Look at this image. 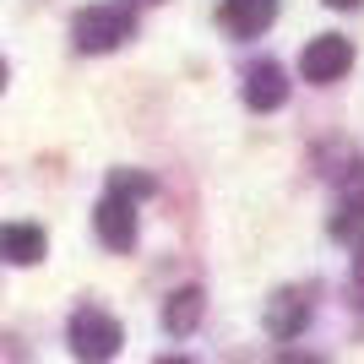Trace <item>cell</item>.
<instances>
[{
    "label": "cell",
    "mask_w": 364,
    "mask_h": 364,
    "mask_svg": "<svg viewBox=\"0 0 364 364\" xmlns=\"http://www.w3.org/2000/svg\"><path fill=\"white\" fill-rule=\"evenodd\" d=\"M353 304H364V245H359V256H353Z\"/></svg>",
    "instance_id": "cell-13"
},
{
    "label": "cell",
    "mask_w": 364,
    "mask_h": 364,
    "mask_svg": "<svg viewBox=\"0 0 364 364\" xmlns=\"http://www.w3.org/2000/svg\"><path fill=\"white\" fill-rule=\"evenodd\" d=\"M332 234H337V240H359V234H364V201H343V207H337Z\"/></svg>",
    "instance_id": "cell-10"
},
{
    "label": "cell",
    "mask_w": 364,
    "mask_h": 364,
    "mask_svg": "<svg viewBox=\"0 0 364 364\" xmlns=\"http://www.w3.org/2000/svg\"><path fill=\"white\" fill-rule=\"evenodd\" d=\"M109 191L141 201V196H152V180H147V174H136V168H114V174H109Z\"/></svg>",
    "instance_id": "cell-11"
},
{
    "label": "cell",
    "mask_w": 364,
    "mask_h": 364,
    "mask_svg": "<svg viewBox=\"0 0 364 364\" xmlns=\"http://www.w3.org/2000/svg\"><path fill=\"white\" fill-rule=\"evenodd\" d=\"M71 353L76 359H114L120 353V321L114 316H104V310H76L71 316Z\"/></svg>",
    "instance_id": "cell-2"
},
{
    "label": "cell",
    "mask_w": 364,
    "mask_h": 364,
    "mask_svg": "<svg viewBox=\"0 0 364 364\" xmlns=\"http://www.w3.org/2000/svg\"><path fill=\"white\" fill-rule=\"evenodd\" d=\"M49 240L44 228L33 223H0V261H11V267H33V261H44Z\"/></svg>",
    "instance_id": "cell-8"
},
{
    "label": "cell",
    "mask_w": 364,
    "mask_h": 364,
    "mask_svg": "<svg viewBox=\"0 0 364 364\" xmlns=\"http://www.w3.org/2000/svg\"><path fill=\"white\" fill-rule=\"evenodd\" d=\"M326 6H332V11H353V6H359V0H326Z\"/></svg>",
    "instance_id": "cell-14"
},
{
    "label": "cell",
    "mask_w": 364,
    "mask_h": 364,
    "mask_svg": "<svg viewBox=\"0 0 364 364\" xmlns=\"http://www.w3.org/2000/svg\"><path fill=\"white\" fill-rule=\"evenodd\" d=\"M92 228H98V240H104L109 250H131V245H136V201L120 196V191H109V196L98 201V213H92Z\"/></svg>",
    "instance_id": "cell-4"
},
{
    "label": "cell",
    "mask_w": 364,
    "mask_h": 364,
    "mask_svg": "<svg viewBox=\"0 0 364 364\" xmlns=\"http://www.w3.org/2000/svg\"><path fill=\"white\" fill-rule=\"evenodd\" d=\"M277 16V0H223L218 6V22H223L234 38H256V33L272 28Z\"/></svg>",
    "instance_id": "cell-7"
},
{
    "label": "cell",
    "mask_w": 364,
    "mask_h": 364,
    "mask_svg": "<svg viewBox=\"0 0 364 364\" xmlns=\"http://www.w3.org/2000/svg\"><path fill=\"white\" fill-rule=\"evenodd\" d=\"M348 65H353V44L343 33H321L316 44H304V55H299L304 82H337V76H348Z\"/></svg>",
    "instance_id": "cell-3"
},
{
    "label": "cell",
    "mask_w": 364,
    "mask_h": 364,
    "mask_svg": "<svg viewBox=\"0 0 364 364\" xmlns=\"http://www.w3.org/2000/svg\"><path fill=\"white\" fill-rule=\"evenodd\" d=\"M201 310H207L201 289H180V294H168V304H164V326L174 337H191L201 326Z\"/></svg>",
    "instance_id": "cell-9"
},
{
    "label": "cell",
    "mask_w": 364,
    "mask_h": 364,
    "mask_svg": "<svg viewBox=\"0 0 364 364\" xmlns=\"http://www.w3.org/2000/svg\"><path fill=\"white\" fill-rule=\"evenodd\" d=\"M310 310H316L310 289H283L272 304H267V332H272L277 343H289V337H299L304 326H310Z\"/></svg>",
    "instance_id": "cell-5"
},
{
    "label": "cell",
    "mask_w": 364,
    "mask_h": 364,
    "mask_svg": "<svg viewBox=\"0 0 364 364\" xmlns=\"http://www.w3.org/2000/svg\"><path fill=\"white\" fill-rule=\"evenodd\" d=\"M6 76H11V71H6V60H0V87H6Z\"/></svg>",
    "instance_id": "cell-15"
},
{
    "label": "cell",
    "mask_w": 364,
    "mask_h": 364,
    "mask_svg": "<svg viewBox=\"0 0 364 364\" xmlns=\"http://www.w3.org/2000/svg\"><path fill=\"white\" fill-rule=\"evenodd\" d=\"M283 98H289V76H283L277 60H256L245 71V104L250 109L272 114V109H283Z\"/></svg>",
    "instance_id": "cell-6"
},
{
    "label": "cell",
    "mask_w": 364,
    "mask_h": 364,
    "mask_svg": "<svg viewBox=\"0 0 364 364\" xmlns=\"http://www.w3.org/2000/svg\"><path fill=\"white\" fill-rule=\"evenodd\" d=\"M343 201H364V164H348V174H343Z\"/></svg>",
    "instance_id": "cell-12"
},
{
    "label": "cell",
    "mask_w": 364,
    "mask_h": 364,
    "mask_svg": "<svg viewBox=\"0 0 364 364\" xmlns=\"http://www.w3.org/2000/svg\"><path fill=\"white\" fill-rule=\"evenodd\" d=\"M131 33H136V11H131V6H87V11H76V22H71V38H76L82 55H109V49H120Z\"/></svg>",
    "instance_id": "cell-1"
},
{
    "label": "cell",
    "mask_w": 364,
    "mask_h": 364,
    "mask_svg": "<svg viewBox=\"0 0 364 364\" xmlns=\"http://www.w3.org/2000/svg\"><path fill=\"white\" fill-rule=\"evenodd\" d=\"M131 6H158V0H131Z\"/></svg>",
    "instance_id": "cell-16"
}]
</instances>
